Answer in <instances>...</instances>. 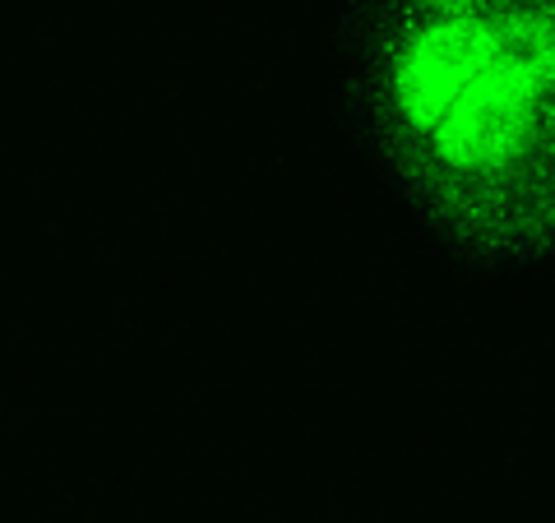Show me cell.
Segmentation results:
<instances>
[{"mask_svg": "<svg viewBox=\"0 0 555 523\" xmlns=\"http://www.w3.org/2000/svg\"><path fill=\"white\" fill-rule=\"evenodd\" d=\"M328 107L366 186L481 288H555V0H334Z\"/></svg>", "mask_w": 555, "mask_h": 523, "instance_id": "6da1fadb", "label": "cell"}]
</instances>
